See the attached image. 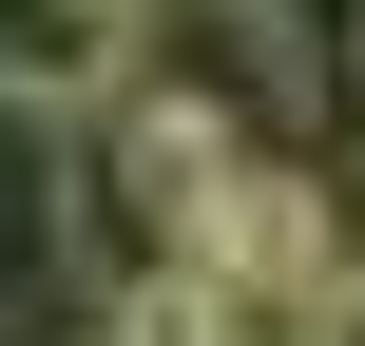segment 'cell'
<instances>
[{
    "label": "cell",
    "mask_w": 365,
    "mask_h": 346,
    "mask_svg": "<svg viewBox=\"0 0 365 346\" xmlns=\"http://www.w3.org/2000/svg\"><path fill=\"white\" fill-rule=\"evenodd\" d=\"M231 173V135L192 116V96H154V77H115L96 116H77V173H58V231H77V270L96 289H135V270H192V193Z\"/></svg>",
    "instance_id": "obj_1"
},
{
    "label": "cell",
    "mask_w": 365,
    "mask_h": 346,
    "mask_svg": "<svg viewBox=\"0 0 365 346\" xmlns=\"http://www.w3.org/2000/svg\"><path fill=\"white\" fill-rule=\"evenodd\" d=\"M192 270H212L231 308L327 289V270H346V250H327V173H308V154H231V173L192 193Z\"/></svg>",
    "instance_id": "obj_2"
},
{
    "label": "cell",
    "mask_w": 365,
    "mask_h": 346,
    "mask_svg": "<svg viewBox=\"0 0 365 346\" xmlns=\"http://www.w3.org/2000/svg\"><path fill=\"white\" fill-rule=\"evenodd\" d=\"M135 77V0H0V116H96Z\"/></svg>",
    "instance_id": "obj_3"
},
{
    "label": "cell",
    "mask_w": 365,
    "mask_h": 346,
    "mask_svg": "<svg viewBox=\"0 0 365 346\" xmlns=\"http://www.w3.org/2000/svg\"><path fill=\"white\" fill-rule=\"evenodd\" d=\"M289 346H365V270H327V289L289 308Z\"/></svg>",
    "instance_id": "obj_4"
},
{
    "label": "cell",
    "mask_w": 365,
    "mask_h": 346,
    "mask_svg": "<svg viewBox=\"0 0 365 346\" xmlns=\"http://www.w3.org/2000/svg\"><path fill=\"white\" fill-rule=\"evenodd\" d=\"M346 58H365V39H346Z\"/></svg>",
    "instance_id": "obj_5"
}]
</instances>
